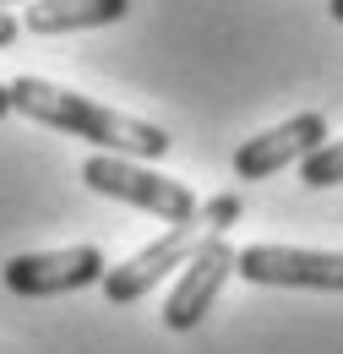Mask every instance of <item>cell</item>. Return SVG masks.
I'll return each instance as SVG.
<instances>
[{"mask_svg": "<svg viewBox=\"0 0 343 354\" xmlns=\"http://www.w3.org/2000/svg\"><path fill=\"white\" fill-rule=\"evenodd\" d=\"M6 115H11V88L0 82V120H6Z\"/></svg>", "mask_w": 343, "mask_h": 354, "instance_id": "7c38bea8", "label": "cell"}, {"mask_svg": "<svg viewBox=\"0 0 343 354\" xmlns=\"http://www.w3.org/2000/svg\"><path fill=\"white\" fill-rule=\"evenodd\" d=\"M234 262H240V251H234L223 234H207L202 251L185 262L180 283L169 289V300H164V327H169V333H191V327L213 310L218 289H223V278L234 272Z\"/></svg>", "mask_w": 343, "mask_h": 354, "instance_id": "8992f818", "label": "cell"}, {"mask_svg": "<svg viewBox=\"0 0 343 354\" xmlns=\"http://www.w3.org/2000/svg\"><path fill=\"white\" fill-rule=\"evenodd\" d=\"M104 251L98 245H66V251H33V257H11L6 262V289L22 300H49V295H71L87 283H104Z\"/></svg>", "mask_w": 343, "mask_h": 354, "instance_id": "5b68a950", "label": "cell"}, {"mask_svg": "<svg viewBox=\"0 0 343 354\" xmlns=\"http://www.w3.org/2000/svg\"><path fill=\"white\" fill-rule=\"evenodd\" d=\"M327 11H333V17L343 22V0H327Z\"/></svg>", "mask_w": 343, "mask_h": 354, "instance_id": "4fadbf2b", "label": "cell"}, {"mask_svg": "<svg viewBox=\"0 0 343 354\" xmlns=\"http://www.w3.org/2000/svg\"><path fill=\"white\" fill-rule=\"evenodd\" d=\"M0 6H11V0H0Z\"/></svg>", "mask_w": 343, "mask_h": 354, "instance_id": "5bb4252c", "label": "cell"}, {"mask_svg": "<svg viewBox=\"0 0 343 354\" xmlns=\"http://www.w3.org/2000/svg\"><path fill=\"white\" fill-rule=\"evenodd\" d=\"M17 33H22V22H17V17H11V11L0 6V49H6V44H17Z\"/></svg>", "mask_w": 343, "mask_h": 354, "instance_id": "8fae6325", "label": "cell"}, {"mask_svg": "<svg viewBox=\"0 0 343 354\" xmlns=\"http://www.w3.org/2000/svg\"><path fill=\"white\" fill-rule=\"evenodd\" d=\"M11 109H22L28 120H39L49 131L82 136L104 153H120V158H164L169 153V131L153 126V120H136V115H120L109 104H93L87 93L55 88L44 77H17L11 82Z\"/></svg>", "mask_w": 343, "mask_h": 354, "instance_id": "6da1fadb", "label": "cell"}, {"mask_svg": "<svg viewBox=\"0 0 343 354\" xmlns=\"http://www.w3.org/2000/svg\"><path fill=\"white\" fill-rule=\"evenodd\" d=\"M300 180L310 191H327V185H343V136L338 142H322L310 158L300 164Z\"/></svg>", "mask_w": 343, "mask_h": 354, "instance_id": "9c48e42d", "label": "cell"}, {"mask_svg": "<svg viewBox=\"0 0 343 354\" xmlns=\"http://www.w3.org/2000/svg\"><path fill=\"white\" fill-rule=\"evenodd\" d=\"M234 272L267 289H327L343 295V251H305V245H245Z\"/></svg>", "mask_w": 343, "mask_h": 354, "instance_id": "277c9868", "label": "cell"}, {"mask_svg": "<svg viewBox=\"0 0 343 354\" xmlns=\"http://www.w3.org/2000/svg\"><path fill=\"white\" fill-rule=\"evenodd\" d=\"M240 213H245V202H240V196H234V191H223V196H213V202H207V207H202V213H196V218L207 223V229H213V234H223V229H229V223H240Z\"/></svg>", "mask_w": 343, "mask_h": 354, "instance_id": "30bf717a", "label": "cell"}, {"mask_svg": "<svg viewBox=\"0 0 343 354\" xmlns=\"http://www.w3.org/2000/svg\"><path fill=\"white\" fill-rule=\"evenodd\" d=\"M322 142H327V120H322L316 109H305L295 120L251 136V142L234 153V175L240 180H267V175H278V169H289V164H305Z\"/></svg>", "mask_w": 343, "mask_h": 354, "instance_id": "52a82bcc", "label": "cell"}, {"mask_svg": "<svg viewBox=\"0 0 343 354\" xmlns=\"http://www.w3.org/2000/svg\"><path fill=\"white\" fill-rule=\"evenodd\" d=\"M131 0H33L22 11V28L39 39H60V33H82V28H104L120 22Z\"/></svg>", "mask_w": 343, "mask_h": 354, "instance_id": "ba28073f", "label": "cell"}, {"mask_svg": "<svg viewBox=\"0 0 343 354\" xmlns=\"http://www.w3.org/2000/svg\"><path fill=\"white\" fill-rule=\"evenodd\" d=\"M82 180L98 196H115L126 207H142V213H153L164 223H191L202 213L196 196H191V185H180L169 175H153V169H142L136 158H120V153H93L82 164Z\"/></svg>", "mask_w": 343, "mask_h": 354, "instance_id": "7a4b0ae2", "label": "cell"}, {"mask_svg": "<svg viewBox=\"0 0 343 354\" xmlns=\"http://www.w3.org/2000/svg\"><path fill=\"white\" fill-rule=\"evenodd\" d=\"M213 229L202 218H191V223H169V234H158L153 245H142L131 262L120 267H109L104 272V295H109V306H131V300H142L153 283H164L174 267H185L196 251H202V240H207Z\"/></svg>", "mask_w": 343, "mask_h": 354, "instance_id": "3957f363", "label": "cell"}]
</instances>
